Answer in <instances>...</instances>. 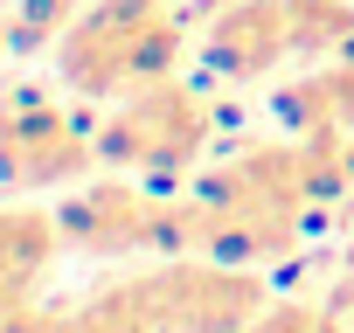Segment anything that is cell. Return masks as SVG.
Instances as JSON below:
<instances>
[{
	"label": "cell",
	"instance_id": "cell-1",
	"mask_svg": "<svg viewBox=\"0 0 354 333\" xmlns=\"http://www.w3.org/2000/svg\"><path fill=\"white\" fill-rule=\"evenodd\" d=\"M56 63L77 91L118 97L139 84H160L181 63V21L167 15V0H91L56 42Z\"/></svg>",
	"mask_w": 354,
	"mask_h": 333
},
{
	"label": "cell",
	"instance_id": "cell-4",
	"mask_svg": "<svg viewBox=\"0 0 354 333\" xmlns=\"http://www.w3.org/2000/svg\"><path fill=\"white\" fill-rule=\"evenodd\" d=\"M292 49H299L292 0H230V8L209 21V35H202V56L223 77H243V84L264 77V70H278Z\"/></svg>",
	"mask_w": 354,
	"mask_h": 333
},
{
	"label": "cell",
	"instance_id": "cell-11",
	"mask_svg": "<svg viewBox=\"0 0 354 333\" xmlns=\"http://www.w3.org/2000/svg\"><path fill=\"white\" fill-rule=\"evenodd\" d=\"M0 28H8V21H0ZM0 42H8V35H0Z\"/></svg>",
	"mask_w": 354,
	"mask_h": 333
},
{
	"label": "cell",
	"instance_id": "cell-8",
	"mask_svg": "<svg viewBox=\"0 0 354 333\" xmlns=\"http://www.w3.org/2000/svg\"><path fill=\"white\" fill-rule=\"evenodd\" d=\"M333 312H340V319H347V326H354V271H347V278H340V285H333Z\"/></svg>",
	"mask_w": 354,
	"mask_h": 333
},
{
	"label": "cell",
	"instance_id": "cell-6",
	"mask_svg": "<svg viewBox=\"0 0 354 333\" xmlns=\"http://www.w3.org/2000/svg\"><path fill=\"white\" fill-rule=\"evenodd\" d=\"M56 236H63V222H49L42 209H0V271L35 285L56 257Z\"/></svg>",
	"mask_w": 354,
	"mask_h": 333
},
{
	"label": "cell",
	"instance_id": "cell-5",
	"mask_svg": "<svg viewBox=\"0 0 354 333\" xmlns=\"http://www.w3.org/2000/svg\"><path fill=\"white\" fill-rule=\"evenodd\" d=\"M63 236L97 250V257H125V250H146L160 236V202L125 188V181H104V188H84L63 202Z\"/></svg>",
	"mask_w": 354,
	"mask_h": 333
},
{
	"label": "cell",
	"instance_id": "cell-2",
	"mask_svg": "<svg viewBox=\"0 0 354 333\" xmlns=\"http://www.w3.org/2000/svg\"><path fill=\"white\" fill-rule=\"evenodd\" d=\"M202 139H209V104L188 84L160 77V84H139L111 111V125L97 132V153L111 166H132V174H181L202 153Z\"/></svg>",
	"mask_w": 354,
	"mask_h": 333
},
{
	"label": "cell",
	"instance_id": "cell-7",
	"mask_svg": "<svg viewBox=\"0 0 354 333\" xmlns=\"http://www.w3.org/2000/svg\"><path fill=\"white\" fill-rule=\"evenodd\" d=\"M84 0H21V42H49L77 21Z\"/></svg>",
	"mask_w": 354,
	"mask_h": 333
},
{
	"label": "cell",
	"instance_id": "cell-3",
	"mask_svg": "<svg viewBox=\"0 0 354 333\" xmlns=\"http://www.w3.org/2000/svg\"><path fill=\"white\" fill-rule=\"evenodd\" d=\"M97 139H84L56 97L15 91L0 97V181L8 188H70L91 174Z\"/></svg>",
	"mask_w": 354,
	"mask_h": 333
},
{
	"label": "cell",
	"instance_id": "cell-9",
	"mask_svg": "<svg viewBox=\"0 0 354 333\" xmlns=\"http://www.w3.org/2000/svg\"><path fill=\"white\" fill-rule=\"evenodd\" d=\"M319 333H347V326H340V312H326V319H319Z\"/></svg>",
	"mask_w": 354,
	"mask_h": 333
},
{
	"label": "cell",
	"instance_id": "cell-10",
	"mask_svg": "<svg viewBox=\"0 0 354 333\" xmlns=\"http://www.w3.org/2000/svg\"><path fill=\"white\" fill-rule=\"evenodd\" d=\"M340 153H347V174H354V132H347V139H340Z\"/></svg>",
	"mask_w": 354,
	"mask_h": 333
}]
</instances>
